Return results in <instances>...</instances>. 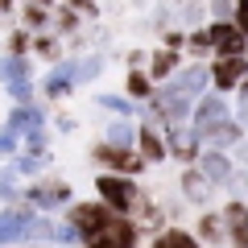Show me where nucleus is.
I'll use <instances>...</instances> for the list:
<instances>
[{
	"label": "nucleus",
	"mask_w": 248,
	"mask_h": 248,
	"mask_svg": "<svg viewBox=\"0 0 248 248\" xmlns=\"http://www.w3.org/2000/svg\"><path fill=\"white\" fill-rule=\"evenodd\" d=\"M95 195L112 215H128V219L137 215V207L145 199L137 178H124V174H95Z\"/></svg>",
	"instance_id": "f257e3e1"
},
{
	"label": "nucleus",
	"mask_w": 248,
	"mask_h": 248,
	"mask_svg": "<svg viewBox=\"0 0 248 248\" xmlns=\"http://www.w3.org/2000/svg\"><path fill=\"white\" fill-rule=\"evenodd\" d=\"M21 203L33 207L37 215L62 211V207L71 203V182H66V178H54V174H42L33 186H25V190H21Z\"/></svg>",
	"instance_id": "f03ea898"
},
{
	"label": "nucleus",
	"mask_w": 248,
	"mask_h": 248,
	"mask_svg": "<svg viewBox=\"0 0 248 248\" xmlns=\"http://www.w3.org/2000/svg\"><path fill=\"white\" fill-rule=\"evenodd\" d=\"M137 244H141L137 219H128V215H108V223L95 228L91 236H83L79 248H137Z\"/></svg>",
	"instance_id": "7ed1b4c3"
},
{
	"label": "nucleus",
	"mask_w": 248,
	"mask_h": 248,
	"mask_svg": "<svg viewBox=\"0 0 248 248\" xmlns=\"http://www.w3.org/2000/svg\"><path fill=\"white\" fill-rule=\"evenodd\" d=\"M228 120H232V108H228V99H223L219 91H215V95H199L195 108H190V133H195L199 145H203L219 124H228Z\"/></svg>",
	"instance_id": "20e7f679"
},
{
	"label": "nucleus",
	"mask_w": 248,
	"mask_h": 248,
	"mask_svg": "<svg viewBox=\"0 0 248 248\" xmlns=\"http://www.w3.org/2000/svg\"><path fill=\"white\" fill-rule=\"evenodd\" d=\"M91 157L104 166V174H124V178L145 174L141 153H137V149H124V145H108V141H99L95 149H91Z\"/></svg>",
	"instance_id": "39448f33"
},
{
	"label": "nucleus",
	"mask_w": 248,
	"mask_h": 248,
	"mask_svg": "<svg viewBox=\"0 0 248 248\" xmlns=\"http://www.w3.org/2000/svg\"><path fill=\"white\" fill-rule=\"evenodd\" d=\"M62 211H66V223L79 232V244H83V236H91L95 228H104L108 215H112L104 203H99V199H91V203H66Z\"/></svg>",
	"instance_id": "423d86ee"
},
{
	"label": "nucleus",
	"mask_w": 248,
	"mask_h": 248,
	"mask_svg": "<svg viewBox=\"0 0 248 248\" xmlns=\"http://www.w3.org/2000/svg\"><path fill=\"white\" fill-rule=\"evenodd\" d=\"M207 37H211V54L215 58H236V54L248 50V37L240 33L232 21H211V25H207Z\"/></svg>",
	"instance_id": "0eeeda50"
},
{
	"label": "nucleus",
	"mask_w": 248,
	"mask_h": 248,
	"mask_svg": "<svg viewBox=\"0 0 248 248\" xmlns=\"http://www.w3.org/2000/svg\"><path fill=\"white\" fill-rule=\"evenodd\" d=\"M207 66H211V87L219 91H236L240 83L248 79V58L244 54H236V58H215V62H207Z\"/></svg>",
	"instance_id": "6e6552de"
},
{
	"label": "nucleus",
	"mask_w": 248,
	"mask_h": 248,
	"mask_svg": "<svg viewBox=\"0 0 248 248\" xmlns=\"http://www.w3.org/2000/svg\"><path fill=\"white\" fill-rule=\"evenodd\" d=\"M219 219H223V232H228V244L232 248H248V203L228 199V203L219 207Z\"/></svg>",
	"instance_id": "1a4fd4ad"
},
{
	"label": "nucleus",
	"mask_w": 248,
	"mask_h": 248,
	"mask_svg": "<svg viewBox=\"0 0 248 248\" xmlns=\"http://www.w3.org/2000/svg\"><path fill=\"white\" fill-rule=\"evenodd\" d=\"M199 174L211 182V190L215 186H236V166L228 161V153H215V149H207V153H199Z\"/></svg>",
	"instance_id": "9d476101"
},
{
	"label": "nucleus",
	"mask_w": 248,
	"mask_h": 248,
	"mask_svg": "<svg viewBox=\"0 0 248 248\" xmlns=\"http://www.w3.org/2000/svg\"><path fill=\"white\" fill-rule=\"evenodd\" d=\"M166 157H178V161H186V166H195L199 161V141H195V133H190V128H182V124H170L166 133Z\"/></svg>",
	"instance_id": "9b49d317"
},
{
	"label": "nucleus",
	"mask_w": 248,
	"mask_h": 248,
	"mask_svg": "<svg viewBox=\"0 0 248 248\" xmlns=\"http://www.w3.org/2000/svg\"><path fill=\"white\" fill-rule=\"evenodd\" d=\"M137 153H141L145 166H157V161H166V137H161V128L153 120H141L137 124Z\"/></svg>",
	"instance_id": "f8f14e48"
},
{
	"label": "nucleus",
	"mask_w": 248,
	"mask_h": 248,
	"mask_svg": "<svg viewBox=\"0 0 248 248\" xmlns=\"http://www.w3.org/2000/svg\"><path fill=\"white\" fill-rule=\"evenodd\" d=\"M29 219H33V207H25V203H21V207H4V211H0V248L21 244Z\"/></svg>",
	"instance_id": "ddd939ff"
},
{
	"label": "nucleus",
	"mask_w": 248,
	"mask_h": 248,
	"mask_svg": "<svg viewBox=\"0 0 248 248\" xmlns=\"http://www.w3.org/2000/svg\"><path fill=\"white\" fill-rule=\"evenodd\" d=\"M42 124H46V112H42V108H33V104H17L9 116H4V133L25 137L29 128H42Z\"/></svg>",
	"instance_id": "4468645a"
},
{
	"label": "nucleus",
	"mask_w": 248,
	"mask_h": 248,
	"mask_svg": "<svg viewBox=\"0 0 248 248\" xmlns=\"http://www.w3.org/2000/svg\"><path fill=\"white\" fill-rule=\"evenodd\" d=\"M71 87H75V58H71V62H58V66H54V71L42 79L46 99H62V95H71Z\"/></svg>",
	"instance_id": "2eb2a0df"
},
{
	"label": "nucleus",
	"mask_w": 248,
	"mask_h": 248,
	"mask_svg": "<svg viewBox=\"0 0 248 248\" xmlns=\"http://www.w3.org/2000/svg\"><path fill=\"white\" fill-rule=\"evenodd\" d=\"M178 182H182V195L190 199L195 207H207V199H211V182L199 174V166H186L182 174H178Z\"/></svg>",
	"instance_id": "dca6fc26"
},
{
	"label": "nucleus",
	"mask_w": 248,
	"mask_h": 248,
	"mask_svg": "<svg viewBox=\"0 0 248 248\" xmlns=\"http://www.w3.org/2000/svg\"><path fill=\"white\" fill-rule=\"evenodd\" d=\"M195 240H199L203 248H211V244H228V232H223L219 211H203V215H199V223H195Z\"/></svg>",
	"instance_id": "f3484780"
},
{
	"label": "nucleus",
	"mask_w": 248,
	"mask_h": 248,
	"mask_svg": "<svg viewBox=\"0 0 248 248\" xmlns=\"http://www.w3.org/2000/svg\"><path fill=\"white\" fill-rule=\"evenodd\" d=\"M149 248H203L195 240V232H186V228H161L149 236Z\"/></svg>",
	"instance_id": "a211bd4d"
},
{
	"label": "nucleus",
	"mask_w": 248,
	"mask_h": 248,
	"mask_svg": "<svg viewBox=\"0 0 248 248\" xmlns=\"http://www.w3.org/2000/svg\"><path fill=\"white\" fill-rule=\"evenodd\" d=\"M21 244H25V248H46V244H54V219L33 211V219H29V228H25V236H21Z\"/></svg>",
	"instance_id": "6ab92c4d"
},
{
	"label": "nucleus",
	"mask_w": 248,
	"mask_h": 248,
	"mask_svg": "<svg viewBox=\"0 0 248 248\" xmlns=\"http://www.w3.org/2000/svg\"><path fill=\"white\" fill-rule=\"evenodd\" d=\"M29 79H33L29 58H17V54H4V58H0V83H4V87H13V83H29Z\"/></svg>",
	"instance_id": "aec40b11"
},
{
	"label": "nucleus",
	"mask_w": 248,
	"mask_h": 248,
	"mask_svg": "<svg viewBox=\"0 0 248 248\" xmlns=\"http://www.w3.org/2000/svg\"><path fill=\"white\" fill-rule=\"evenodd\" d=\"M178 71V50H166V46H161V50H153V58H149V79L153 83H166L170 75Z\"/></svg>",
	"instance_id": "412c9836"
},
{
	"label": "nucleus",
	"mask_w": 248,
	"mask_h": 248,
	"mask_svg": "<svg viewBox=\"0 0 248 248\" xmlns=\"http://www.w3.org/2000/svg\"><path fill=\"white\" fill-rule=\"evenodd\" d=\"M244 141V128H240V120H228V124H219L211 137H207V145H211L215 153H223L228 145H240Z\"/></svg>",
	"instance_id": "4be33fe9"
},
{
	"label": "nucleus",
	"mask_w": 248,
	"mask_h": 248,
	"mask_svg": "<svg viewBox=\"0 0 248 248\" xmlns=\"http://www.w3.org/2000/svg\"><path fill=\"white\" fill-rule=\"evenodd\" d=\"M104 141H108V145H124V149H133V141H137V128H133L128 120H124V116H116V120L104 128Z\"/></svg>",
	"instance_id": "5701e85b"
},
{
	"label": "nucleus",
	"mask_w": 248,
	"mask_h": 248,
	"mask_svg": "<svg viewBox=\"0 0 248 248\" xmlns=\"http://www.w3.org/2000/svg\"><path fill=\"white\" fill-rule=\"evenodd\" d=\"M124 91H128V99H133V104H137V99H149V95H153V79H149L145 71H128Z\"/></svg>",
	"instance_id": "b1692460"
},
{
	"label": "nucleus",
	"mask_w": 248,
	"mask_h": 248,
	"mask_svg": "<svg viewBox=\"0 0 248 248\" xmlns=\"http://www.w3.org/2000/svg\"><path fill=\"white\" fill-rule=\"evenodd\" d=\"M0 203H4V207H21V186H17V170H0Z\"/></svg>",
	"instance_id": "393cba45"
},
{
	"label": "nucleus",
	"mask_w": 248,
	"mask_h": 248,
	"mask_svg": "<svg viewBox=\"0 0 248 248\" xmlns=\"http://www.w3.org/2000/svg\"><path fill=\"white\" fill-rule=\"evenodd\" d=\"M186 50L195 54L199 62H203L207 54H211V37H207V25H195L190 33H186Z\"/></svg>",
	"instance_id": "a878e982"
},
{
	"label": "nucleus",
	"mask_w": 248,
	"mask_h": 248,
	"mask_svg": "<svg viewBox=\"0 0 248 248\" xmlns=\"http://www.w3.org/2000/svg\"><path fill=\"white\" fill-rule=\"evenodd\" d=\"M42 166H46V153H21L17 157V178H42Z\"/></svg>",
	"instance_id": "bb28decb"
},
{
	"label": "nucleus",
	"mask_w": 248,
	"mask_h": 248,
	"mask_svg": "<svg viewBox=\"0 0 248 248\" xmlns=\"http://www.w3.org/2000/svg\"><path fill=\"white\" fill-rule=\"evenodd\" d=\"M99 108H108L112 116H124V120L137 112V104H133L128 95H99Z\"/></svg>",
	"instance_id": "cd10ccee"
},
{
	"label": "nucleus",
	"mask_w": 248,
	"mask_h": 248,
	"mask_svg": "<svg viewBox=\"0 0 248 248\" xmlns=\"http://www.w3.org/2000/svg\"><path fill=\"white\" fill-rule=\"evenodd\" d=\"M99 71H104V58H99V54H91V58L75 62V83H91Z\"/></svg>",
	"instance_id": "c85d7f7f"
},
{
	"label": "nucleus",
	"mask_w": 248,
	"mask_h": 248,
	"mask_svg": "<svg viewBox=\"0 0 248 248\" xmlns=\"http://www.w3.org/2000/svg\"><path fill=\"white\" fill-rule=\"evenodd\" d=\"M29 50H33L37 58H46V62H58L62 46H58V37H33V46H29Z\"/></svg>",
	"instance_id": "c756f323"
},
{
	"label": "nucleus",
	"mask_w": 248,
	"mask_h": 248,
	"mask_svg": "<svg viewBox=\"0 0 248 248\" xmlns=\"http://www.w3.org/2000/svg\"><path fill=\"white\" fill-rule=\"evenodd\" d=\"M54 244H58V248H75V244H79V232H75L66 219L54 223Z\"/></svg>",
	"instance_id": "7c9ffc66"
},
{
	"label": "nucleus",
	"mask_w": 248,
	"mask_h": 248,
	"mask_svg": "<svg viewBox=\"0 0 248 248\" xmlns=\"http://www.w3.org/2000/svg\"><path fill=\"white\" fill-rule=\"evenodd\" d=\"M29 46H33V37H29V29H17V33L9 37V54H17V58H25Z\"/></svg>",
	"instance_id": "2f4dec72"
},
{
	"label": "nucleus",
	"mask_w": 248,
	"mask_h": 248,
	"mask_svg": "<svg viewBox=\"0 0 248 248\" xmlns=\"http://www.w3.org/2000/svg\"><path fill=\"white\" fill-rule=\"evenodd\" d=\"M207 9H211V21H232V13H236V0H211Z\"/></svg>",
	"instance_id": "473e14b6"
},
{
	"label": "nucleus",
	"mask_w": 248,
	"mask_h": 248,
	"mask_svg": "<svg viewBox=\"0 0 248 248\" xmlns=\"http://www.w3.org/2000/svg\"><path fill=\"white\" fill-rule=\"evenodd\" d=\"M46 21H50V9H37V4L25 9V29H42Z\"/></svg>",
	"instance_id": "72a5a7b5"
},
{
	"label": "nucleus",
	"mask_w": 248,
	"mask_h": 248,
	"mask_svg": "<svg viewBox=\"0 0 248 248\" xmlns=\"http://www.w3.org/2000/svg\"><path fill=\"white\" fill-rule=\"evenodd\" d=\"M46 141H50V137H46V128H29V133H25L29 153H46Z\"/></svg>",
	"instance_id": "f704fd0d"
},
{
	"label": "nucleus",
	"mask_w": 248,
	"mask_h": 248,
	"mask_svg": "<svg viewBox=\"0 0 248 248\" xmlns=\"http://www.w3.org/2000/svg\"><path fill=\"white\" fill-rule=\"evenodd\" d=\"M4 91H9L17 104H29V99H33V79H29V83H13V87H4Z\"/></svg>",
	"instance_id": "c9c22d12"
},
{
	"label": "nucleus",
	"mask_w": 248,
	"mask_h": 248,
	"mask_svg": "<svg viewBox=\"0 0 248 248\" xmlns=\"http://www.w3.org/2000/svg\"><path fill=\"white\" fill-rule=\"evenodd\" d=\"M232 25L248 37V0H236V13H232Z\"/></svg>",
	"instance_id": "e433bc0d"
},
{
	"label": "nucleus",
	"mask_w": 248,
	"mask_h": 248,
	"mask_svg": "<svg viewBox=\"0 0 248 248\" xmlns=\"http://www.w3.org/2000/svg\"><path fill=\"white\" fill-rule=\"evenodd\" d=\"M0 157H17V137L0 128Z\"/></svg>",
	"instance_id": "4c0bfd02"
},
{
	"label": "nucleus",
	"mask_w": 248,
	"mask_h": 248,
	"mask_svg": "<svg viewBox=\"0 0 248 248\" xmlns=\"http://www.w3.org/2000/svg\"><path fill=\"white\" fill-rule=\"evenodd\" d=\"M161 46H166V50H186V33H182V29H170Z\"/></svg>",
	"instance_id": "58836bf2"
},
{
	"label": "nucleus",
	"mask_w": 248,
	"mask_h": 248,
	"mask_svg": "<svg viewBox=\"0 0 248 248\" xmlns=\"http://www.w3.org/2000/svg\"><path fill=\"white\" fill-rule=\"evenodd\" d=\"M66 9H79V13H87V17H95V0H66Z\"/></svg>",
	"instance_id": "ea45409f"
},
{
	"label": "nucleus",
	"mask_w": 248,
	"mask_h": 248,
	"mask_svg": "<svg viewBox=\"0 0 248 248\" xmlns=\"http://www.w3.org/2000/svg\"><path fill=\"white\" fill-rule=\"evenodd\" d=\"M75 25H79V17H75V13L66 9V13H62V17H58V29H75Z\"/></svg>",
	"instance_id": "a19ab883"
},
{
	"label": "nucleus",
	"mask_w": 248,
	"mask_h": 248,
	"mask_svg": "<svg viewBox=\"0 0 248 248\" xmlns=\"http://www.w3.org/2000/svg\"><path fill=\"white\" fill-rule=\"evenodd\" d=\"M13 13V0H0V17H9Z\"/></svg>",
	"instance_id": "79ce46f5"
},
{
	"label": "nucleus",
	"mask_w": 248,
	"mask_h": 248,
	"mask_svg": "<svg viewBox=\"0 0 248 248\" xmlns=\"http://www.w3.org/2000/svg\"><path fill=\"white\" fill-rule=\"evenodd\" d=\"M29 4H37V9H54V0H29Z\"/></svg>",
	"instance_id": "37998d69"
},
{
	"label": "nucleus",
	"mask_w": 248,
	"mask_h": 248,
	"mask_svg": "<svg viewBox=\"0 0 248 248\" xmlns=\"http://www.w3.org/2000/svg\"><path fill=\"white\" fill-rule=\"evenodd\" d=\"M244 58H248V50H244Z\"/></svg>",
	"instance_id": "c03bdc74"
}]
</instances>
